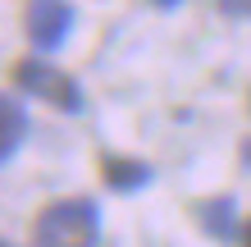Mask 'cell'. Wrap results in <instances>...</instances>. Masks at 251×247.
<instances>
[{
    "mask_svg": "<svg viewBox=\"0 0 251 247\" xmlns=\"http://www.w3.org/2000/svg\"><path fill=\"white\" fill-rule=\"evenodd\" d=\"M242 165H247V169H251V137H247V142H242Z\"/></svg>",
    "mask_w": 251,
    "mask_h": 247,
    "instance_id": "cell-9",
    "label": "cell"
},
{
    "mask_svg": "<svg viewBox=\"0 0 251 247\" xmlns=\"http://www.w3.org/2000/svg\"><path fill=\"white\" fill-rule=\"evenodd\" d=\"M197 224L205 229V238H215V243H233V238L242 234L233 197H210V201H201V206H197Z\"/></svg>",
    "mask_w": 251,
    "mask_h": 247,
    "instance_id": "cell-4",
    "label": "cell"
},
{
    "mask_svg": "<svg viewBox=\"0 0 251 247\" xmlns=\"http://www.w3.org/2000/svg\"><path fill=\"white\" fill-rule=\"evenodd\" d=\"M238 243H242V247H251V220H242V234H238Z\"/></svg>",
    "mask_w": 251,
    "mask_h": 247,
    "instance_id": "cell-8",
    "label": "cell"
},
{
    "mask_svg": "<svg viewBox=\"0 0 251 247\" xmlns=\"http://www.w3.org/2000/svg\"><path fill=\"white\" fill-rule=\"evenodd\" d=\"M96 243H100V211L92 197L50 201L32 220V247H96Z\"/></svg>",
    "mask_w": 251,
    "mask_h": 247,
    "instance_id": "cell-1",
    "label": "cell"
},
{
    "mask_svg": "<svg viewBox=\"0 0 251 247\" xmlns=\"http://www.w3.org/2000/svg\"><path fill=\"white\" fill-rule=\"evenodd\" d=\"M224 14H238V19H251V0H219Z\"/></svg>",
    "mask_w": 251,
    "mask_h": 247,
    "instance_id": "cell-7",
    "label": "cell"
},
{
    "mask_svg": "<svg viewBox=\"0 0 251 247\" xmlns=\"http://www.w3.org/2000/svg\"><path fill=\"white\" fill-rule=\"evenodd\" d=\"M0 247H9V243H5V238H0Z\"/></svg>",
    "mask_w": 251,
    "mask_h": 247,
    "instance_id": "cell-11",
    "label": "cell"
},
{
    "mask_svg": "<svg viewBox=\"0 0 251 247\" xmlns=\"http://www.w3.org/2000/svg\"><path fill=\"white\" fill-rule=\"evenodd\" d=\"M100 179H105V188H114V192H137V188H146L155 179V169L137 161V156H105L100 161Z\"/></svg>",
    "mask_w": 251,
    "mask_h": 247,
    "instance_id": "cell-5",
    "label": "cell"
},
{
    "mask_svg": "<svg viewBox=\"0 0 251 247\" xmlns=\"http://www.w3.org/2000/svg\"><path fill=\"white\" fill-rule=\"evenodd\" d=\"M69 23H73V9L64 0H37V5L27 9L23 27H27V41H32L37 51H55V46H64Z\"/></svg>",
    "mask_w": 251,
    "mask_h": 247,
    "instance_id": "cell-3",
    "label": "cell"
},
{
    "mask_svg": "<svg viewBox=\"0 0 251 247\" xmlns=\"http://www.w3.org/2000/svg\"><path fill=\"white\" fill-rule=\"evenodd\" d=\"M23 133H27V110H23L14 96L0 92V161H9V156L19 151Z\"/></svg>",
    "mask_w": 251,
    "mask_h": 247,
    "instance_id": "cell-6",
    "label": "cell"
},
{
    "mask_svg": "<svg viewBox=\"0 0 251 247\" xmlns=\"http://www.w3.org/2000/svg\"><path fill=\"white\" fill-rule=\"evenodd\" d=\"M155 5H165V9H169V5H178V0H155Z\"/></svg>",
    "mask_w": 251,
    "mask_h": 247,
    "instance_id": "cell-10",
    "label": "cell"
},
{
    "mask_svg": "<svg viewBox=\"0 0 251 247\" xmlns=\"http://www.w3.org/2000/svg\"><path fill=\"white\" fill-rule=\"evenodd\" d=\"M14 87H23V92L50 101V106L64 110V114L82 110V87L73 82L69 74H60L55 64H46V60H19V64H14Z\"/></svg>",
    "mask_w": 251,
    "mask_h": 247,
    "instance_id": "cell-2",
    "label": "cell"
}]
</instances>
